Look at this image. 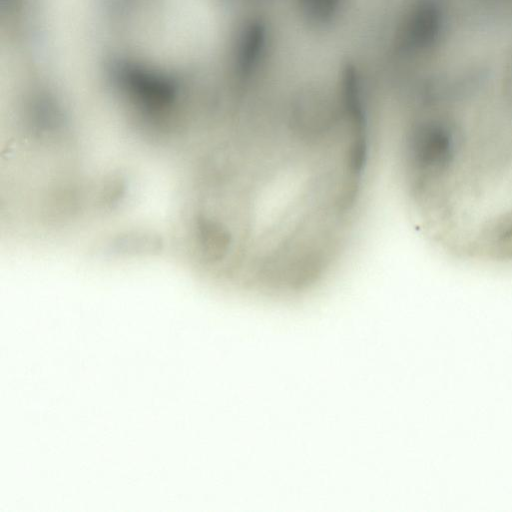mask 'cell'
Wrapping results in <instances>:
<instances>
[{
  "instance_id": "cell-1",
  "label": "cell",
  "mask_w": 512,
  "mask_h": 512,
  "mask_svg": "<svg viewBox=\"0 0 512 512\" xmlns=\"http://www.w3.org/2000/svg\"><path fill=\"white\" fill-rule=\"evenodd\" d=\"M266 27L260 21H250L241 30L236 45V71L247 80L256 71L266 46Z\"/></svg>"
},
{
  "instance_id": "cell-2",
  "label": "cell",
  "mask_w": 512,
  "mask_h": 512,
  "mask_svg": "<svg viewBox=\"0 0 512 512\" xmlns=\"http://www.w3.org/2000/svg\"><path fill=\"white\" fill-rule=\"evenodd\" d=\"M341 0H299L302 15L312 23H328L337 14Z\"/></svg>"
}]
</instances>
